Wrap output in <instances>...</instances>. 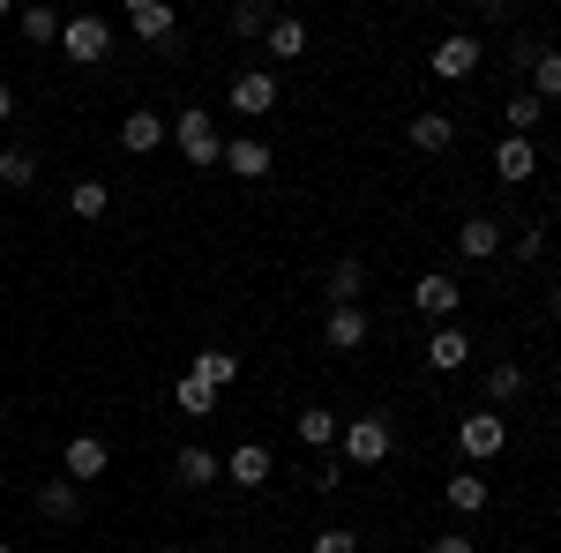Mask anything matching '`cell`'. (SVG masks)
I'll return each instance as SVG.
<instances>
[{"label":"cell","mask_w":561,"mask_h":553,"mask_svg":"<svg viewBox=\"0 0 561 553\" xmlns=\"http://www.w3.org/2000/svg\"><path fill=\"white\" fill-rule=\"evenodd\" d=\"M165 135L180 142V158H187L195 172H210L217 150H225V135H217V113H210V105H180L173 120H165Z\"/></svg>","instance_id":"1"},{"label":"cell","mask_w":561,"mask_h":553,"mask_svg":"<svg viewBox=\"0 0 561 553\" xmlns=\"http://www.w3.org/2000/svg\"><path fill=\"white\" fill-rule=\"evenodd\" d=\"M60 53H68L76 68L113 60V23H105V15H60Z\"/></svg>","instance_id":"2"},{"label":"cell","mask_w":561,"mask_h":553,"mask_svg":"<svg viewBox=\"0 0 561 553\" xmlns=\"http://www.w3.org/2000/svg\"><path fill=\"white\" fill-rule=\"evenodd\" d=\"M389 441H397V434H389L382 412H367V419H345V426H337V449H345V464H359V471H367V464H382V457H389Z\"/></svg>","instance_id":"3"},{"label":"cell","mask_w":561,"mask_h":553,"mask_svg":"<svg viewBox=\"0 0 561 553\" xmlns=\"http://www.w3.org/2000/svg\"><path fill=\"white\" fill-rule=\"evenodd\" d=\"M479 60H486V45L472 38V31H449V38L434 45V76H442V83H465V76H479Z\"/></svg>","instance_id":"4"},{"label":"cell","mask_w":561,"mask_h":553,"mask_svg":"<svg viewBox=\"0 0 561 553\" xmlns=\"http://www.w3.org/2000/svg\"><path fill=\"white\" fill-rule=\"evenodd\" d=\"M502 441H510V426H502V412H465V419H457V449H465L472 464H486V457H502Z\"/></svg>","instance_id":"5"},{"label":"cell","mask_w":561,"mask_h":553,"mask_svg":"<svg viewBox=\"0 0 561 553\" xmlns=\"http://www.w3.org/2000/svg\"><path fill=\"white\" fill-rule=\"evenodd\" d=\"M232 113H240V120H270V113H277V76H270V68L232 76Z\"/></svg>","instance_id":"6"},{"label":"cell","mask_w":561,"mask_h":553,"mask_svg":"<svg viewBox=\"0 0 561 553\" xmlns=\"http://www.w3.org/2000/svg\"><path fill=\"white\" fill-rule=\"evenodd\" d=\"M412 307L434 314V322H457V307H465V285L449 277V269H427L420 285H412Z\"/></svg>","instance_id":"7"},{"label":"cell","mask_w":561,"mask_h":553,"mask_svg":"<svg viewBox=\"0 0 561 553\" xmlns=\"http://www.w3.org/2000/svg\"><path fill=\"white\" fill-rule=\"evenodd\" d=\"M217 165L232 172V180H270L277 158H270V142H262V135H232V142L217 150Z\"/></svg>","instance_id":"8"},{"label":"cell","mask_w":561,"mask_h":553,"mask_svg":"<svg viewBox=\"0 0 561 553\" xmlns=\"http://www.w3.org/2000/svg\"><path fill=\"white\" fill-rule=\"evenodd\" d=\"M60 464H68V486H90V479H105V464H113V449H105L98 434H76V441L60 449Z\"/></svg>","instance_id":"9"},{"label":"cell","mask_w":561,"mask_h":553,"mask_svg":"<svg viewBox=\"0 0 561 553\" xmlns=\"http://www.w3.org/2000/svg\"><path fill=\"white\" fill-rule=\"evenodd\" d=\"M128 31L142 45H165L180 31V23H173V0H128Z\"/></svg>","instance_id":"10"},{"label":"cell","mask_w":561,"mask_h":553,"mask_svg":"<svg viewBox=\"0 0 561 553\" xmlns=\"http://www.w3.org/2000/svg\"><path fill=\"white\" fill-rule=\"evenodd\" d=\"M173 479H180V486H217V479H225V457L203 449V441H187V449L173 457Z\"/></svg>","instance_id":"11"},{"label":"cell","mask_w":561,"mask_h":553,"mask_svg":"<svg viewBox=\"0 0 561 553\" xmlns=\"http://www.w3.org/2000/svg\"><path fill=\"white\" fill-rule=\"evenodd\" d=\"M457 255L465 262H494L502 255V224H494V217H465V224H457Z\"/></svg>","instance_id":"12"},{"label":"cell","mask_w":561,"mask_h":553,"mask_svg":"<svg viewBox=\"0 0 561 553\" xmlns=\"http://www.w3.org/2000/svg\"><path fill=\"white\" fill-rule=\"evenodd\" d=\"M465 359H472V337H465L457 322H442V330L427 337V367H434V375H457Z\"/></svg>","instance_id":"13"},{"label":"cell","mask_w":561,"mask_h":553,"mask_svg":"<svg viewBox=\"0 0 561 553\" xmlns=\"http://www.w3.org/2000/svg\"><path fill=\"white\" fill-rule=\"evenodd\" d=\"M38 516H45V523H83V486L45 479V486H38Z\"/></svg>","instance_id":"14"},{"label":"cell","mask_w":561,"mask_h":553,"mask_svg":"<svg viewBox=\"0 0 561 553\" xmlns=\"http://www.w3.org/2000/svg\"><path fill=\"white\" fill-rule=\"evenodd\" d=\"M367 307H330V322H322V337H330V352H359L367 344Z\"/></svg>","instance_id":"15"},{"label":"cell","mask_w":561,"mask_h":553,"mask_svg":"<svg viewBox=\"0 0 561 553\" xmlns=\"http://www.w3.org/2000/svg\"><path fill=\"white\" fill-rule=\"evenodd\" d=\"M494 172H502L510 187H517V180H531V172H539V150H531V135H502V142H494Z\"/></svg>","instance_id":"16"},{"label":"cell","mask_w":561,"mask_h":553,"mask_svg":"<svg viewBox=\"0 0 561 553\" xmlns=\"http://www.w3.org/2000/svg\"><path fill=\"white\" fill-rule=\"evenodd\" d=\"M270 471H277V457H270L262 441H240V449L225 457V479H232V486H262Z\"/></svg>","instance_id":"17"},{"label":"cell","mask_w":561,"mask_h":553,"mask_svg":"<svg viewBox=\"0 0 561 553\" xmlns=\"http://www.w3.org/2000/svg\"><path fill=\"white\" fill-rule=\"evenodd\" d=\"M330 307H367V262L352 255L330 262Z\"/></svg>","instance_id":"18"},{"label":"cell","mask_w":561,"mask_h":553,"mask_svg":"<svg viewBox=\"0 0 561 553\" xmlns=\"http://www.w3.org/2000/svg\"><path fill=\"white\" fill-rule=\"evenodd\" d=\"M442 502H449V516H479L486 502H494V486H486L479 471H457V479L442 486Z\"/></svg>","instance_id":"19"},{"label":"cell","mask_w":561,"mask_h":553,"mask_svg":"<svg viewBox=\"0 0 561 553\" xmlns=\"http://www.w3.org/2000/svg\"><path fill=\"white\" fill-rule=\"evenodd\" d=\"M158 142H165V120H158V113H128V120H121V150H128V158H150Z\"/></svg>","instance_id":"20"},{"label":"cell","mask_w":561,"mask_h":553,"mask_svg":"<svg viewBox=\"0 0 561 553\" xmlns=\"http://www.w3.org/2000/svg\"><path fill=\"white\" fill-rule=\"evenodd\" d=\"M449 142H457V120H449V113H412V150L442 158Z\"/></svg>","instance_id":"21"},{"label":"cell","mask_w":561,"mask_h":553,"mask_svg":"<svg viewBox=\"0 0 561 553\" xmlns=\"http://www.w3.org/2000/svg\"><path fill=\"white\" fill-rule=\"evenodd\" d=\"M262 38H270V60H300V53H307V23H300V15H270Z\"/></svg>","instance_id":"22"},{"label":"cell","mask_w":561,"mask_h":553,"mask_svg":"<svg viewBox=\"0 0 561 553\" xmlns=\"http://www.w3.org/2000/svg\"><path fill=\"white\" fill-rule=\"evenodd\" d=\"M524 60H531V97H539V105L561 97V53H554V45H531Z\"/></svg>","instance_id":"23"},{"label":"cell","mask_w":561,"mask_h":553,"mask_svg":"<svg viewBox=\"0 0 561 553\" xmlns=\"http://www.w3.org/2000/svg\"><path fill=\"white\" fill-rule=\"evenodd\" d=\"M187 375H195L203 389H232V382H240V359H232V352H217V344H210V352H195V367H187Z\"/></svg>","instance_id":"24"},{"label":"cell","mask_w":561,"mask_h":553,"mask_svg":"<svg viewBox=\"0 0 561 553\" xmlns=\"http://www.w3.org/2000/svg\"><path fill=\"white\" fill-rule=\"evenodd\" d=\"M293 434H300L307 449H337V412L330 404H307L300 419H293Z\"/></svg>","instance_id":"25"},{"label":"cell","mask_w":561,"mask_h":553,"mask_svg":"<svg viewBox=\"0 0 561 553\" xmlns=\"http://www.w3.org/2000/svg\"><path fill=\"white\" fill-rule=\"evenodd\" d=\"M524 382H531V375H524L517 359H502V367H486V412H494V404H517V396H524Z\"/></svg>","instance_id":"26"},{"label":"cell","mask_w":561,"mask_h":553,"mask_svg":"<svg viewBox=\"0 0 561 553\" xmlns=\"http://www.w3.org/2000/svg\"><path fill=\"white\" fill-rule=\"evenodd\" d=\"M0 187H38V150L8 142V150H0Z\"/></svg>","instance_id":"27"},{"label":"cell","mask_w":561,"mask_h":553,"mask_svg":"<svg viewBox=\"0 0 561 553\" xmlns=\"http://www.w3.org/2000/svg\"><path fill=\"white\" fill-rule=\"evenodd\" d=\"M15 31H23V38L31 45H60V15H53V8H15Z\"/></svg>","instance_id":"28"},{"label":"cell","mask_w":561,"mask_h":553,"mask_svg":"<svg viewBox=\"0 0 561 553\" xmlns=\"http://www.w3.org/2000/svg\"><path fill=\"white\" fill-rule=\"evenodd\" d=\"M68 210L76 217H105L113 210V187H105V180H76V187H68Z\"/></svg>","instance_id":"29"},{"label":"cell","mask_w":561,"mask_h":553,"mask_svg":"<svg viewBox=\"0 0 561 553\" xmlns=\"http://www.w3.org/2000/svg\"><path fill=\"white\" fill-rule=\"evenodd\" d=\"M173 404L187 412V419H210V412H217V389H203L195 375H180V382H173Z\"/></svg>","instance_id":"30"},{"label":"cell","mask_w":561,"mask_h":553,"mask_svg":"<svg viewBox=\"0 0 561 553\" xmlns=\"http://www.w3.org/2000/svg\"><path fill=\"white\" fill-rule=\"evenodd\" d=\"M225 23H232V38H262V31H270V0H240Z\"/></svg>","instance_id":"31"},{"label":"cell","mask_w":561,"mask_h":553,"mask_svg":"<svg viewBox=\"0 0 561 553\" xmlns=\"http://www.w3.org/2000/svg\"><path fill=\"white\" fill-rule=\"evenodd\" d=\"M539 120H547V105H539L531 90H510V135H531Z\"/></svg>","instance_id":"32"},{"label":"cell","mask_w":561,"mask_h":553,"mask_svg":"<svg viewBox=\"0 0 561 553\" xmlns=\"http://www.w3.org/2000/svg\"><path fill=\"white\" fill-rule=\"evenodd\" d=\"M307 553H359V531L330 523V531H314V539H307Z\"/></svg>","instance_id":"33"},{"label":"cell","mask_w":561,"mask_h":553,"mask_svg":"<svg viewBox=\"0 0 561 553\" xmlns=\"http://www.w3.org/2000/svg\"><path fill=\"white\" fill-rule=\"evenodd\" d=\"M307 486H314V494H337V486H345V471H337V457H330V464L314 471V479H307Z\"/></svg>","instance_id":"34"},{"label":"cell","mask_w":561,"mask_h":553,"mask_svg":"<svg viewBox=\"0 0 561 553\" xmlns=\"http://www.w3.org/2000/svg\"><path fill=\"white\" fill-rule=\"evenodd\" d=\"M427 553H479L465 531H442V539H427Z\"/></svg>","instance_id":"35"},{"label":"cell","mask_w":561,"mask_h":553,"mask_svg":"<svg viewBox=\"0 0 561 553\" xmlns=\"http://www.w3.org/2000/svg\"><path fill=\"white\" fill-rule=\"evenodd\" d=\"M539 255H547V232L531 224V232H524V240H517V262H539Z\"/></svg>","instance_id":"36"},{"label":"cell","mask_w":561,"mask_h":553,"mask_svg":"<svg viewBox=\"0 0 561 553\" xmlns=\"http://www.w3.org/2000/svg\"><path fill=\"white\" fill-rule=\"evenodd\" d=\"M8 113H15V90L0 83V128H8Z\"/></svg>","instance_id":"37"},{"label":"cell","mask_w":561,"mask_h":553,"mask_svg":"<svg viewBox=\"0 0 561 553\" xmlns=\"http://www.w3.org/2000/svg\"><path fill=\"white\" fill-rule=\"evenodd\" d=\"M0 23H15V8H8V0H0Z\"/></svg>","instance_id":"38"},{"label":"cell","mask_w":561,"mask_h":553,"mask_svg":"<svg viewBox=\"0 0 561 553\" xmlns=\"http://www.w3.org/2000/svg\"><path fill=\"white\" fill-rule=\"evenodd\" d=\"M0 494H8V464H0Z\"/></svg>","instance_id":"39"},{"label":"cell","mask_w":561,"mask_h":553,"mask_svg":"<svg viewBox=\"0 0 561 553\" xmlns=\"http://www.w3.org/2000/svg\"><path fill=\"white\" fill-rule=\"evenodd\" d=\"M0 553H15V546H8V539H0Z\"/></svg>","instance_id":"40"},{"label":"cell","mask_w":561,"mask_h":553,"mask_svg":"<svg viewBox=\"0 0 561 553\" xmlns=\"http://www.w3.org/2000/svg\"><path fill=\"white\" fill-rule=\"evenodd\" d=\"M165 553H187V546H165Z\"/></svg>","instance_id":"41"},{"label":"cell","mask_w":561,"mask_h":553,"mask_svg":"<svg viewBox=\"0 0 561 553\" xmlns=\"http://www.w3.org/2000/svg\"><path fill=\"white\" fill-rule=\"evenodd\" d=\"M0 434H8V419H0Z\"/></svg>","instance_id":"42"},{"label":"cell","mask_w":561,"mask_h":553,"mask_svg":"<svg viewBox=\"0 0 561 553\" xmlns=\"http://www.w3.org/2000/svg\"><path fill=\"white\" fill-rule=\"evenodd\" d=\"M494 553H502V546H494Z\"/></svg>","instance_id":"43"}]
</instances>
